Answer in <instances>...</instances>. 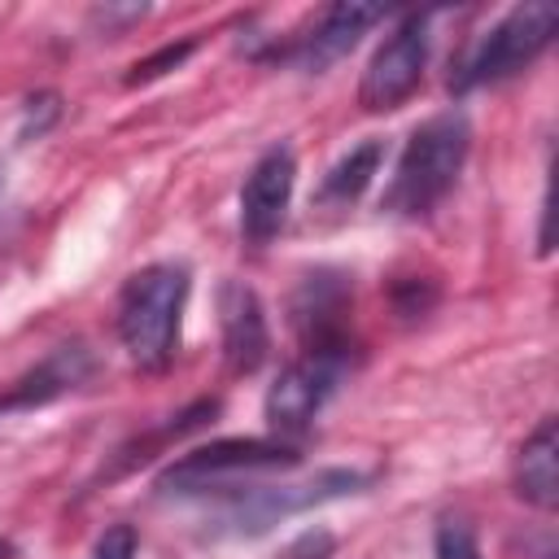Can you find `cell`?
Instances as JSON below:
<instances>
[{
	"label": "cell",
	"instance_id": "1",
	"mask_svg": "<svg viewBox=\"0 0 559 559\" xmlns=\"http://www.w3.org/2000/svg\"><path fill=\"white\" fill-rule=\"evenodd\" d=\"M472 148V122L463 109H441L428 122H419L393 166V179L384 188V210L402 218L428 214L459 179Z\"/></svg>",
	"mask_w": 559,
	"mask_h": 559
},
{
	"label": "cell",
	"instance_id": "2",
	"mask_svg": "<svg viewBox=\"0 0 559 559\" xmlns=\"http://www.w3.org/2000/svg\"><path fill=\"white\" fill-rule=\"evenodd\" d=\"M188 301V266L153 262L122 284L118 297V336L135 367L162 371L179 349V319Z\"/></svg>",
	"mask_w": 559,
	"mask_h": 559
},
{
	"label": "cell",
	"instance_id": "3",
	"mask_svg": "<svg viewBox=\"0 0 559 559\" xmlns=\"http://www.w3.org/2000/svg\"><path fill=\"white\" fill-rule=\"evenodd\" d=\"M559 31V9L555 4H515L507 17H498L476 48L467 52V61L454 74V87H485V83H502L511 74H520L524 66H533L546 44Z\"/></svg>",
	"mask_w": 559,
	"mask_h": 559
},
{
	"label": "cell",
	"instance_id": "4",
	"mask_svg": "<svg viewBox=\"0 0 559 559\" xmlns=\"http://www.w3.org/2000/svg\"><path fill=\"white\" fill-rule=\"evenodd\" d=\"M293 463H297V450L280 441H214L183 454L175 467H166L157 485L166 493H201V489H223L240 476H258Z\"/></svg>",
	"mask_w": 559,
	"mask_h": 559
},
{
	"label": "cell",
	"instance_id": "5",
	"mask_svg": "<svg viewBox=\"0 0 559 559\" xmlns=\"http://www.w3.org/2000/svg\"><path fill=\"white\" fill-rule=\"evenodd\" d=\"M424 66H428V17L424 13H406L384 35V44L371 52V61L362 70V83H358V105L367 114L397 109L419 87Z\"/></svg>",
	"mask_w": 559,
	"mask_h": 559
},
{
	"label": "cell",
	"instance_id": "6",
	"mask_svg": "<svg viewBox=\"0 0 559 559\" xmlns=\"http://www.w3.org/2000/svg\"><path fill=\"white\" fill-rule=\"evenodd\" d=\"M349 367L345 345H328V349H306L297 362H288L275 384L266 389V424L275 432H301L323 402L336 393L341 376Z\"/></svg>",
	"mask_w": 559,
	"mask_h": 559
},
{
	"label": "cell",
	"instance_id": "7",
	"mask_svg": "<svg viewBox=\"0 0 559 559\" xmlns=\"http://www.w3.org/2000/svg\"><path fill=\"white\" fill-rule=\"evenodd\" d=\"M358 485H362V476H358V472L336 467V472H323V476H314V480H306V485L253 489V493H240V498L223 511V524H227L231 533H262V528H271V524H280V520H288V515H297V511H306V507H314V502H328V498L354 493Z\"/></svg>",
	"mask_w": 559,
	"mask_h": 559
},
{
	"label": "cell",
	"instance_id": "8",
	"mask_svg": "<svg viewBox=\"0 0 559 559\" xmlns=\"http://www.w3.org/2000/svg\"><path fill=\"white\" fill-rule=\"evenodd\" d=\"M293 179H297V162H293V148L275 144L266 148L253 170L245 175V188H240V236L262 249L288 218V201H293Z\"/></svg>",
	"mask_w": 559,
	"mask_h": 559
},
{
	"label": "cell",
	"instance_id": "9",
	"mask_svg": "<svg viewBox=\"0 0 559 559\" xmlns=\"http://www.w3.org/2000/svg\"><path fill=\"white\" fill-rule=\"evenodd\" d=\"M218 323H223V358L231 371H253L266 358V314L249 284L227 280L218 288Z\"/></svg>",
	"mask_w": 559,
	"mask_h": 559
},
{
	"label": "cell",
	"instance_id": "10",
	"mask_svg": "<svg viewBox=\"0 0 559 559\" xmlns=\"http://www.w3.org/2000/svg\"><path fill=\"white\" fill-rule=\"evenodd\" d=\"M380 17H384V9H376V4H332V9H323L314 31L301 35V44L293 48V61L306 74H319L332 61H341L358 44V35H367V26H376Z\"/></svg>",
	"mask_w": 559,
	"mask_h": 559
},
{
	"label": "cell",
	"instance_id": "11",
	"mask_svg": "<svg viewBox=\"0 0 559 559\" xmlns=\"http://www.w3.org/2000/svg\"><path fill=\"white\" fill-rule=\"evenodd\" d=\"M515 489L524 502L550 511L559 498V472H555V424L542 419V428L520 445L515 454Z\"/></svg>",
	"mask_w": 559,
	"mask_h": 559
},
{
	"label": "cell",
	"instance_id": "12",
	"mask_svg": "<svg viewBox=\"0 0 559 559\" xmlns=\"http://www.w3.org/2000/svg\"><path fill=\"white\" fill-rule=\"evenodd\" d=\"M380 157H384V144L380 140H362L349 153H341L332 162V170L323 175V183H319V205L323 210H349L367 192V183L376 179Z\"/></svg>",
	"mask_w": 559,
	"mask_h": 559
},
{
	"label": "cell",
	"instance_id": "13",
	"mask_svg": "<svg viewBox=\"0 0 559 559\" xmlns=\"http://www.w3.org/2000/svg\"><path fill=\"white\" fill-rule=\"evenodd\" d=\"M83 371H87V354L79 345H61L31 380H22L13 393L0 397V415L13 411V406H31V402H44V397H57L61 389H74L83 380Z\"/></svg>",
	"mask_w": 559,
	"mask_h": 559
},
{
	"label": "cell",
	"instance_id": "14",
	"mask_svg": "<svg viewBox=\"0 0 559 559\" xmlns=\"http://www.w3.org/2000/svg\"><path fill=\"white\" fill-rule=\"evenodd\" d=\"M437 559H480V546L463 520H441L437 524Z\"/></svg>",
	"mask_w": 559,
	"mask_h": 559
},
{
	"label": "cell",
	"instance_id": "15",
	"mask_svg": "<svg viewBox=\"0 0 559 559\" xmlns=\"http://www.w3.org/2000/svg\"><path fill=\"white\" fill-rule=\"evenodd\" d=\"M135 555V528L131 524H114L105 528V537L96 542L92 559H131Z\"/></svg>",
	"mask_w": 559,
	"mask_h": 559
},
{
	"label": "cell",
	"instance_id": "16",
	"mask_svg": "<svg viewBox=\"0 0 559 559\" xmlns=\"http://www.w3.org/2000/svg\"><path fill=\"white\" fill-rule=\"evenodd\" d=\"M188 52H192V44H179V48L170 44V48H162L157 57H148V61H140V66H135V74H131V83H140V79H157V74H166V70H175V66H179V61H183Z\"/></svg>",
	"mask_w": 559,
	"mask_h": 559
},
{
	"label": "cell",
	"instance_id": "17",
	"mask_svg": "<svg viewBox=\"0 0 559 559\" xmlns=\"http://www.w3.org/2000/svg\"><path fill=\"white\" fill-rule=\"evenodd\" d=\"M9 555H13V546H9V542H0V559H9Z\"/></svg>",
	"mask_w": 559,
	"mask_h": 559
}]
</instances>
